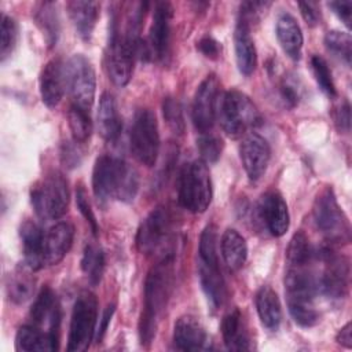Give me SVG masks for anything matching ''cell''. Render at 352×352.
Returning a JSON list of instances; mask_svg holds the SVG:
<instances>
[{
  "instance_id": "obj_1",
  "label": "cell",
  "mask_w": 352,
  "mask_h": 352,
  "mask_svg": "<svg viewBox=\"0 0 352 352\" xmlns=\"http://www.w3.org/2000/svg\"><path fill=\"white\" fill-rule=\"evenodd\" d=\"M175 254L158 260L151 267L144 280V304L139 322V337L143 345H148L157 331L158 318L164 312L173 289Z\"/></svg>"
},
{
  "instance_id": "obj_2",
  "label": "cell",
  "mask_w": 352,
  "mask_h": 352,
  "mask_svg": "<svg viewBox=\"0 0 352 352\" xmlns=\"http://www.w3.org/2000/svg\"><path fill=\"white\" fill-rule=\"evenodd\" d=\"M92 190L103 206L111 199L131 202L139 190L138 172L122 158L100 155L92 172Z\"/></svg>"
},
{
  "instance_id": "obj_3",
  "label": "cell",
  "mask_w": 352,
  "mask_h": 352,
  "mask_svg": "<svg viewBox=\"0 0 352 352\" xmlns=\"http://www.w3.org/2000/svg\"><path fill=\"white\" fill-rule=\"evenodd\" d=\"M175 217L166 206H157L142 221L136 234L138 249L147 256L160 258L173 256Z\"/></svg>"
},
{
  "instance_id": "obj_4",
  "label": "cell",
  "mask_w": 352,
  "mask_h": 352,
  "mask_svg": "<svg viewBox=\"0 0 352 352\" xmlns=\"http://www.w3.org/2000/svg\"><path fill=\"white\" fill-rule=\"evenodd\" d=\"M140 48L142 43L139 40V34H135L126 29L121 32L117 22L113 21L106 52V69L110 80L116 85L124 87L129 82L133 73L135 58Z\"/></svg>"
},
{
  "instance_id": "obj_5",
  "label": "cell",
  "mask_w": 352,
  "mask_h": 352,
  "mask_svg": "<svg viewBox=\"0 0 352 352\" xmlns=\"http://www.w3.org/2000/svg\"><path fill=\"white\" fill-rule=\"evenodd\" d=\"M216 118L230 138H239L261 122L256 104L248 95L236 89L227 91L220 96Z\"/></svg>"
},
{
  "instance_id": "obj_6",
  "label": "cell",
  "mask_w": 352,
  "mask_h": 352,
  "mask_svg": "<svg viewBox=\"0 0 352 352\" xmlns=\"http://www.w3.org/2000/svg\"><path fill=\"white\" fill-rule=\"evenodd\" d=\"M212 201V180L208 165L195 160L184 165L179 179V202L191 213H204Z\"/></svg>"
},
{
  "instance_id": "obj_7",
  "label": "cell",
  "mask_w": 352,
  "mask_h": 352,
  "mask_svg": "<svg viewBox=\"0 0 352 352\" xmlns=\"http://www.w3.org/2000/svg\"><path fill=\"white\" fill-rule=\"evenodd\" d=\"M312 216L316 228L331 243H348L351 241L349 221L330 187L323 188L316 195Z\"/></svg>"
},
{
  "instance_id": "obj_8",
  "label": "cell",
  "mask_w": 352,
  "mask_h": 352,
  "mask_svg": "<svg viewBox=\"0 0 352 352\" xmlns=\"http://www.w3.org/2000/svg\"><path fill=\"white\" fill-rule=\"evenodd\" d=\"M32 205L41 219H59L67 212L70 192L67 180L59 172L47 175L30 191Z\"/></svg>"
},
{
  "instance_id": "obj_9",
  "label": "cell",
  "mask_w": 352,
  "mask_h": 352,
  "mask_svg": "<svg viewBox=\"0 0 352 352\" xmlns=\"http://www.w3.org/2000/svg\"><path fill=\"white\" fill-rule=\"evenodd\" d=\"M131 151L135 158L146 165L154 166L160 151V133L155 114L150 109L136 111L129 135Z\"/></svg>"
},
{
  "instance_id": "obj_10",
  "label": "cell",
  "mask_w": 352,
  "mask_h": 352,
  "mask_svg": "<svg viewBox=\"0 0 352 352\" xmlns=\"http://www.w3.org/2000/svg\"><path fill=\"white\" fill-rule=\"evenodd\" d=\"M98 316V300L95 294L85 292L81 293L73 307L67 351L69 352H82L91 345L95 337V324Z\"/></svg>"
},
{
  "instance_id": "obj_11",
  "label": "cell",
  "mask_w": 352,
  "mask_h": 352,
  "mask_svg": "<svg viewBox=\"0 0 352 352\" xmlns=\"http://www.w3.org/2000/svg\"><path fill=\"white\" fill-rule=\"evenodd\" d=\"M66 85L73 104L89 110L95 99L96 78L91 62L80 54L66 62Z\"/></svg>"
},
{
  "instance_id": "obj_12",
  "label": "cell",
  "mask_w": 352,
  "mask_h": 352,
  "mask_svg": "<svg viewBox=\"0 0 352 352\" xmlns=\"http://www.w3.org/2000/svg\"><path fill=\"white\" fill-rule=\"evenodd\" d=\"M318 256L324 263V270L318 278V289L331 300L346 297L349 290L351 265L348 257L337 254L331 249H323Z\"/></svg>"
},
{
  "instance_id": "obj_13",
  "label": "cell",
  "mask_w": 352,
  "mask_h": 352,
  "mask_svg": "<svg viewBox=\"0 0 352 352\" xmlns=\"http://www.w3.org/2000/svg\"><path fill=\"white\" fill-rule=\"evenodd\" d=\"M220 81L214 74H209L197 88L192 103V121L195 128L204 133L209 132L217 117L220 100Z\"/></svg>"
},
{
  "instance_id": "obj_14",
  "label": "cell",
  "mask_w": 352,
  "mask_h": 352,
  "mask_svg": "<svg viewBox=\"0 0 352 352\" xmlns=\"http://www.w3.org/2000/svg\"><path fill=\"white\" fill-rule=\"evenodd\" d=\"M241 160L246 175L250 180H258L267 170L271 150L268 142L258 133L250 132L245 135L241 147Z\"/></svg>"
},
{
  "instance_id": "obj_15",
  "label": "cell",
  "mask_w": 352,
  "mask_h": 352,
  "mask_svg": "<svg viewBox=\"0 0 352 352\" xmlns=\"http://www.w3.org/2000/svg\"><path fill=\"white\" fill-rule=\"evenodd\" d=\"M173 8L168 1H158L154 6L153 22L150 28V55L164 59L168 55L170 41V19Z\"/></svg>"
},
{
  "instance_id": "obj_16",
  "label": "cell",
  "mask_w": 352,
  "mask_h": 352,
  "mask_svg": "<svg viewBox=\"0 0 352 352\" xmlns=\"http://www.w3.org/2000/svg\"><path fill=\"white\" fill-rule=\"evenodd\" d=\"M30 319L34 326H47V331L52 337L59 340L60 307L55 293L48 286L43 287L38 296L36 297L30 309Z\"/></svg>"
},
{
  "instance_id": "obj_17",
  "label": "cell",
  "mask_w": 352,
  "mask_h": 352,
  "mask_svg": "<svg viewBox=\"0 0 352 352\" xmlns=\"http://www.w3.org/2000/svg\"><path fill=\"white\" fill-rule=\"evenodd\" d=\"M66 89V62L54 58L43 67L40 74L41 99L48 107H55Z\"/></svg>"
},
{
  "instance_id": "obj_18",
  "label": "cell",
  "mask_w": 352,
  "mask_h": 352,
  "mask_svg": "<svg viewBox=\"0 0 352 352\" xmlns=\"http://www.w3.org/2000/svg\"><path fill=\"white\" fill-rule=\"evenodd\" d=\"M258 210L271 235L282 236L287 231L289 223H290L289 209L279 192L276 191L265 192L260 199Z\"/></svg>"
},
{
  "instance_id": "obj_19",
  "label": "cell",
  "mask_w": 352,
  "mask_h": 352,
  "mask_svg": "<svg viewBox=\"0 0 352 352\" xmlns=\"http://www.w3.org/2000/svg\"><path fill=\"white\" fill-rule=\"evenodd\" d=\"M173 342L180 351H204L210 348L204 326L191 315H184L175 323Z\"/></svg>"
},
{
  "instance_id": "obj_20",
  "label": "cell",
  "mask_w": 352,
  "mask_h": 352,
  "mask_svg": "<svg viewBox=\"0 0 352 352\" xmlns=\"http://www.w3.org/2000/svg\"><path fill=\"white\" fill-rule=\"evenodd\" d=\"M25 264L33 271L45 265V232L34 221L26 220L19 228Z\"/></svg>"
},
{
  "instance_id": "obj_21",
  "label": "cell",
  "mask_w": 352,
  "mask_h": 352,
  "mask_svg": "<svg viewBox=\"0 0 352 352\" xmlns=\"http://www.w3.org/2000/svg\"><path fill=\"white\" fill-rule=\"evenodd\" d=\"M74 228L67 221H59L45 232V264L55 265L63 260L73 245Z\"/></svg>"
},
{
  "instance_id": "obj_22",
  "label": "cell",
  "mask_w": 352,
  "mask_h": 352,
  "mask_svg": "<svg viewBox=\"0 0 352 352\" xmlns=\"http://www.w3.org/2000/svg\"><path fill=\"white\" fill-rule=\"evenodd\" d=\"M96 124L98 132L104 140L113 142L120 136V132L122 129V121L116 98L109 92H104L100 96L96 114Z\"/></svg>"
},
{
  "instance_id": "obj_23",
  "label": "cell",
  "mask_w": 352,
  "mask_h": 352,
  "mask_svg": "<svg viewBox=\"0 0 352 352\" xmlns=\"http://www.w3.org/2000/svg\"><path fill=\"white\" fill-rule=\"evenodd\" d=\"M15 346L25 352H47L59 348V340L34 324L19 327L15 337Z\"/></svg>"
},
{
  "instance_id": "obj_24",
  "label": "cell",
  "mask_w": 352,
  "mask_h": 352,
  "mask_svg": "<svg viewBox=\"0 0 352 352\" xmlns=\"http://www.w3.org/2000/svg\"><path fill=\"white\" fill-rule=\"evenodd\" d=\"M234 48L238 69L242 74L250 76L257 65V52L248 25L238 22L234 32Z\"/></svg>"
},
{
  "instance_id": "obj_25",
  "label": "cell",
  "mask_w": 352,
  "mask_h": 352,
  "mask_svg": "<svg viewBox=\"0 0 352 352\" xmlns=\"http://www.w3.org/2000/svg\"><path fill=\"white\" fill-rule=\"evenodd\" d=\"M276 37L282 50L292 59H300L304 37L301 33V28L294 19V16H292L287 12L279 15L276 21Z\"/></svg>"
},
{
  "instance_id": "obj_26",
  "label": "cell",
  "mask_w": 352,
  "mask_h": 352,
  "mask_svg": "<svg viewBox=\"0 0 352 352\" xmlns=\"http://www.w3.org/2000/svg\"><path fill=\"white\" fill-rule=\"evenodd\" d=\"M66 8L77 33L84 40H88L94 32V28L99 16V3L73 0L66 4Z\"/></svg>"
},
{
  "instance_id": "obj_27",
  "label": "cell",
  "mask_w": 352,
  "mask_h": 352,
  "mask_svg": "<svg viewBox=\"0 0 352 352\" xmlns=\"http://www.w3.org/2000/svg\"><path fill=\"white\" fill-rule=\"evenodd\" d=\"M221 334L226 346L231 351L250 349L249 334L239 309H234L223 318Z\"/></svg>"
},
{
  "instance_id": "obj_28",
  "label": "cell",
  "mask_w": 352,
  "mask_h": 352,
  "mask_svg": "<svg viewBox=\"0 0 352 352\" xmlns=\"http://www.w3.org/2000/svg\"><path fill=\"white\" fill-rule=\"evenodd\" d=\"M256 309L260 322L268 330H276L282 320V308L278 294L268 286H263L256 294Z\"/></svg>"
},
{
  "instance_id": "obj_29",
  "label": "cell",
  "mask_w": 352,
  "mask_h": 352,
  "mask_svg": "<svg viewBox=\"0 0 352 352\" xmlns=\"http://www.w3.org/2000/svg\"><path fill=\"white\" fill-rule=\"evenodd\" d=\"M34 272L26 264L16 267L7 278L6 289L10 300L15 304L26 302L34 292V278L32 275Z\"/></svg>"
},
{
  "instance_id": "obj_30",
  "label": "cell",
  "mask_w": 352,
  "mask_h": 352,
  "mask_svg": "<svg viewBox=\"0 0 352 352\" xmlns=\"http://www.w3.org/2000/svg\"><path fill=\"white\" fill-rule=\"evenodd\" d=\"M221 256L227 267L232 271L242 268L248 257V245L245 238L234 228L224 231L220 242Z\"/></svg>"
},
{
  "instance_id": "obj_31",
  "label": "cell",
  "mask_w": 352,
  "mask_h": 352,
  "mask_svg": "<svg viewBox=\"0 0 352 352\" xmlns=\"http://www.w3.org/2000/svg\"><path fill=\"white\" fill-rule=\"evenodd\" d=\"M197 267H198L201 287L209 304L216 309L223 304L226 297V286H224V279L221 276L220 267H208L202 264H197Z\"/></svg>"
},
{
  "instance_id": "obj_32",
  "label": "cell",
  "mask_w": 352,
  "mask_h": 352,
  "mask_svg": "<svg viewBox=\"0 0 352 352\" xmlns=\"http://www.w3.org/2000/svg\"><path fill=\"white\" fill-rule=\"evenodd\" d=\"M81 270L91 285L95 286L100 282L104 270V253L98 245L89 243L85 246L81 258Z\"/></svg>"
},
{
  "instance_id": "obj_33",
  "label": "cell",
  "mask_w": 352,
  "mask_h": 352,
  "mask_svg": "<svg viewBox=\"0 0 352 352\" xmlns=\"http://www.w3.org/2000/svg\"><path fill=\"white\" fill-rule=\"evenodd\" d=\"M315 250L312 249L309 239L304 232H296L293 238L289 242V246L286 249V260L287 264L292 267H301V265H309L312 261V257L315 256Z\"/></svg>"
},
{
  "instance_id": "obj_34",
  "label": "cell",
  "mask_w": 352,
  "mask_h": 352,
  "mask_svg": "<svg viewBox=\"0 0 352 352\" xmlns=\"http://www.w3.org/2000/svg\"><path fill=\"white\" fill-rule=\"evenodd\" d=\"M69 128L76 143H85L92 132V121L89 110L72 104L67 113Z\"/></svg>"
},
{
  "instance_id": "obj_35",
  "label": "cell",
  "mask_w": 352,
  "mask_h": 352,
  "mask_svg": "<svg viewBox=\"0 0 352 352\" xmlns=\"http://www.w3.org/2000/svg\"><path fill=\"white\" fill-rule=\"evenodd\" d=\"M324 45L329 52L341 59L346 66L351 65L352 56V38L348 33L330 30L324 36Z\"/></svg>"
},
{
  "instance_id": "obj_36",
  "label": "cell",
  "mask_w": 352,
  "mask_h": 352,
  "mask_svg": "<svg viewBox=\"0 0 352 352\" xmlns=\"http://www.w3.org/2000/svg\"><path fill=\"white\" fill-rule=\"evenodd\" d=\"M36 21L41 30L45 33V37L50 44H54L59 32L58 14L54 3H41L36 10Z\"/></svg>"
},
{
  "instance_id": "obj_37",
  "label": "cell",
  "mask_w": 352,
  "mask_h": 352,
  "mask_svg": "<svg viewBox=\"0 0 352 352\" xmlns=\"http://www.w3.org/2000/svg\"><path fill=\"white\" fill-rule=\"evenodd\" d=\"M311 67H312V73L315 76V80H316L319 88L329 98H334L337 95V91H336V85H334V81H333L331 70H330L327 62L322 56L314 55L311 58Z\"/></svg>"
},
{
  "instance_id": "obj_38",
  "label": "cell",
  "mask_w": 352,
  "mask_h": 352,
  "mask_svg": "<svg viewBox=\"0 0 352 352\" xmlns=\"http://www.w3.org/2000/svg\"><path fill=\"white\" fill-rule=\"evenodd\" d=\"M197 147L201 154V160L205 164H212V162H216L221 155L223 140L217 135L212 133L210 131L204 132L197 140Z\"/></svg>"
},
{
  "instance_id": "obj_39",
  "label": "cell",
  "mask_w": 352,
  "mask_h": 352,
  "mask_svg": "<svg viewBox=\"0 0 352 352\" xmlns=\"http://www.w3.org/2000/svg\"><path fill=\"white\" fill-rule=\"evenodd\" d=\"M18 38V28L16 22L3 14L1 15V25H0V55L1 60H4L7 56L11 55Z\"/></svg>"
},
{
  "instance_id": "obj_40",
  "label": "cell",
  "mask_w": 352,
  "mask_h": 352,
  "mask_svg": "<svg viewBox=\"0 0 352 352\" xmlns=\"http://www.w3.org/2000/svg\"><path fill=\"white\" fill-rule=\"evenodd\" d=\"M162 113L166 124L175 133L184 132V118L180 103L175 98H165L162 102Z\"/></svg>"
},
{
  "instance_id": "obj_41",
  "label": "cell",
  "mask_w": 352,
  "mask_h": 352,
  "mask_svg": "<svg viewBox=\"0 0 352 352\" xmlns=\"http://www.w3.org/2000/svg\"><path fill=\"white\" fill-rule=\"evenodd\" d=\"M76 202H77V208L80 209L81 214L84 216V219L89 223L91 228H92V232L96 235L98 234V223H96V219H95V214L91 209V204L88 201V197H87V192L82 187H78L77 188V192H76Z\"/></svg>"
},
{
  "instance_id": "obj_42",
  "label": "cell",
  "mask_w": 352,
  "mask_h": 352,
  "mask_svg": "<svg viewBox=\"0 0 352 352\" xmlns=\"http://www.w3.org/2000/svg\"><path fill=\"white\" fill-rule=\"evenodd\" d=\"M333 120L334 124L337 125V128L341 132H349V126H351V107L348 100H341V103H338L337 106H334L333 109Z\"/></svg>"
},
{
  "instance_id": "obj_43",
  "label": "cell",
  "mask_w": 352,
  "mask_h": 352,
  "mask_svg": "<svg viewBox=\"0 0 352 352\" xmlns=\"http://www.w3.org/2000/svg\"><path fill=\"white\" fill-rule=\"evenodd\" d=\"M197 48L206 56L210 59H216L220 55L221 51V45L217 40H214L210 36H205L202 37L198 43H197Z\"/></svg>"
},
{
  "instance_id": "obj_44",
  "label": "cell",
  "mask_w": 352,
  "mask_h": 352,
  "mask_svg": "<svg viewBox=\"0 0 352 352\" xmlns=\"http://www.w3.org/2000/svg\"><path fill=\"white\" fill-rule=\"evenodd\" d=\"M329 7L338 15V18L346 25V28H351L352 22V1H331L329 3Z\"/></svg>"
},
{
  "instance_id": "obj_45",
  "label": "cell",
  "mask_w": 352,
  "mask_h": 352,
  "mask_svg": "<svg viewBox=\"0 0 352 352\" xmlns=\"http://www.w3.org/2000/svg\"><path fill=\"white\" fill-rule=\"evenodd\" d=\"M280 95H282V99L285 100V103L289 104L290 107L297 104V102H298V89H296V87L289 81L282 82Z\"/></svg>"
},
{
  "instance_id": "obj_46",
  "label": "cell",
  "mask_w": 352,
  "mask_h": 352,
  "mask_svg": "<svg viewBox=\"0 0 352 352\" xmlns=\"http://www.w3.org/2000/svg\"><path fill=\"white\" fill-rule=\"evenodd\" d=\"M298 7L305 22L309 23L311 26H315L319 21V12L316 11L315 6L312 3H298Z\"/></svg>"
},
{
  "instance_id": "obj_47",
  "label": "cell",
  "mask_w": 352,
  "mask_h": 352,
  "mask_svg": "<svg viewBox=\"0 0 352 352\" xmlns=\"http://www.w3.org/2000/svg\"><path fill=\"white\" fill-rule=\"evenodd\" d=\"M114 308H116L114 304H109V305L106 307L103 315H102L100 324H99V327H98V331L95 333V338H96L98 342L102 341V338H103V336H104V333H106V330H107V326H109V323H110V319H111V316H113V314H114Z\"/></svg>"
},
{
  "instance_id": "obj_48",
  "label": "cell",
  "mask_w": 352,
  "mask_h": 352,
  "mask_svg": "<svg viewBox=\"0 0 352 352\" xmlns=\"http://www.w3.org/2000/svg\"><path fill=\"white\" fill-rule=\"evenodd\" d=\"M62 160L69 166H77L80 162L78 150L72 144H65L63 150H62Z\"/></svg>"
},
{
  "instance_id": "obj_49",
  "label": "cell",
  "mask_w": 352,
  "mask_h": 352,
  "mask_svg": "<svg viewBox=\"0 0 352 352\" xmlns=\"http://www.w3.org/2000/svg\"><path fill=\"white\" fill-rule=\"evenodd\" d=\"M337 342L345 348H352V323L348 322L337 334Z\"/></svg>"
}]
</instances>
